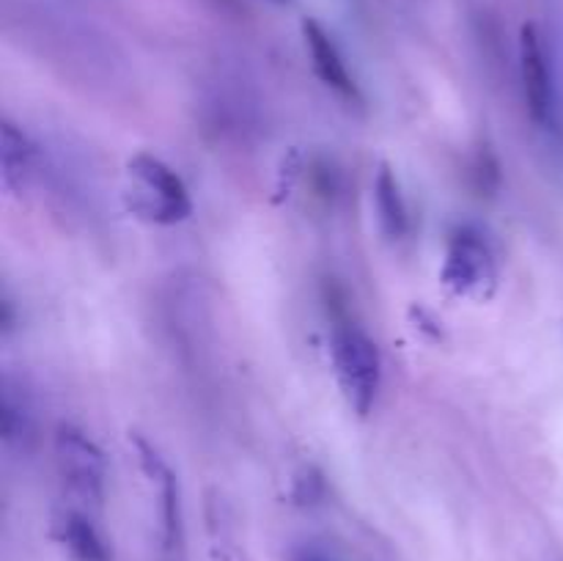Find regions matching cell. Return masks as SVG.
I'll return each mask as SVG.
<instances>
[{"mask_svg": "<svg viewBox=\"0 0 563 561\" xmlns=\"http://www.w3.org/2000/svg\"><path fill=\"white\" fill-rule=\"evenodd\" d=\"M126 204L137 218L157 226H176L192 215L181 176L154 154H135L126 163Z\"/></svg>", "mask_w": 563, "mask_h": 561, "instance_id": "1", "label": "cell"}, {"mask_svg": "<svg viewBox=\"0 0 563 561\" xmlns=\"http://www.w3.org/2000/svg\"><path fill=\"white\" fill-rule=\"evenodd\" d=\"M330 352H333L335 377H339L344 399L361 418L372 413L374 402L383 385V355L377 344L363 333L357 324H335L333 339H330Z\"/></svg>", "mask_w": 563, "mask_h": 561, "instance_id": "2", "label": "cell"}, {"mask_svg": "<svg viewBox=\"0 0 563 561\" xmlns=\"http://www.w3.org/2000/svg\"><path fill=\"white\" fill-rule=\"evenodd\" d=\"M443 284L465 297H489L498 286V262L476 229H456L445 248Z\"/></svg>", "mask_w": 563, "mask_h": 561, "instance_id": "3", "label": "cell"}, {"mask_svg": "<svg viewBox=\"0 0 563 561\" xmlns=\"http://www.w3.org/2000/svg\"><path fill=\"white\" fill-rule=\"evenodd\" d=\"M55 462L66 490L80 504L99 509L104 501V457L82 429L60 424L55 435Z\"/></svg>", "mask_w": 563, "mask_h": 561, "instance_id": "4", "label": "cell"}, {"mask_svg": "<svg viewBox=\"0 0 563 561\" xmlns=\"http://www.w3.org/2000/svg\"><path fill=\"white\" fill-rule=\"evenodd\" d=\"M520 72L528 113L537 124H548L553 116V75H550L542 36L531 22L522 25L520 33Z\"/></svg>", "mask_w": 563, "mask_h": 561, "instance_id": "5", "label": "cell"}, {"mask_svg": "<svg viewBox=\"0 0 563 561\" xmlns=\"http://www.w3.org/2000/svg\"><path fill=\"white\" fill-rule=\"evenodd\" d=\"M135 449H137V460H141L143 473H146L148 482L157 487V498H159V520H163V539L165 548L174 553L179 550L181 544V501H179V482H176L174 471H170L168 462L157 454L152 443L135 435Z\"/></svg>", "mask_w": 563, "mask_h": 561, "instance_id": "6", "label": "cell"}, {"mask_svg": "<svg viewBox=\"0 0 563 561\" xmlns=\"http://www.w3.org/2000/svg\"><path fill=\"white\" fill-rule=\"evenodd\" d=\"M302 38H306V50H308V58H311L313 72H317L319 80L341 97L344 102H363L361 97V88H357L355 77L350 75L344 64V55L339 53L335 47L333 36L319 25L317 20H302Z\"/></svg>", "mask_w": 563, "mask_h": 561, "instance_id": "7", "label": "cell"}, {"mask_svg": "<svg viewBox=\"0 0 563 561\" xmlns=\"http://www.w3.org/2000/svg\"><path fill=\"white\" fill-rule=\"evenodd\" d=\"M55 539L64 544V550L69 553L71 561H110L108 542L102 539V534L97 531V526L91 522V517H86L77 509H66L55 517Z\"/></svg>", "mask_w": 563, "mask_h": 561, "instance_id": "8", "label": "cell"}, {"mask_svg": "<svg viewBox=\"0 0 563 561\" xmlns=\"http://www.w3.org/2000/svg\"><path fill=\"white\" fill-rule=\"evenodd\" d=\"M33 157L36 148L27 141L25 132L11 121H3L0 132V165H3V187L16 193L27 185V176L33 170Z\"/></svg>", "mask_w": 563, "mask_h": 561, "instance_id": "9", "label": "cell"}, {"mask_svg": "<svg viewBox=\"0 0 563 561\" xmlns=\"http://www.w3.org/2000/svg\"><path fill=\"white\" fill-rule=\"evenodd\" d=\"M374 207H377L379 226L388 237L399 240L410 229V215H407L405 196H401L399 179L388 165H379L377 176H374Z\"/></svg>", "mask_w": 563, "mask_h": 561, "instance_id": "10", "label": "cell"}, {"mask_svg": "<svg viewBox=\"0 0 563 561\" xmlns=\"http://www.w3.org/2000/svg\"><path fill=\"white\" fill-rule=\"evenodd\" d=\"M324 484H322V476H319L313 468H302L300 473H297L295 479V501L297 504H313V501L322 495Z\"/></svg>", "mask_w": 563, "mask_h": 561, "instance_id": "11", "label": "cell"}, {"mask_svg": "<svg viewBox=\"0 0 563 561\" xmlns=\"http://www.w3.org/2000/svg\"><path fill=\"white\" fill-rule=\"evenodd\" d=\"M289 561H335V559L330 553H324L322 548H317V544H297V548H291Z\"/></svg>", "mask_w": 563, "mask_h": 561, "instance_id": "12", "label": "cell"}, {"mask_svg": "<svg viewBox=\"0 0 563 561\" xmlns=\"http://www.w3.org/2000/svg\"><path fill=\"white\" fill-rule=\"evenodd\" d=\"M275 3H286V0H275Z\"/></svg>", "mask_w": 563, "mask_h": 561, "instance_id": "13", "label": "cell"}]
</instances>
